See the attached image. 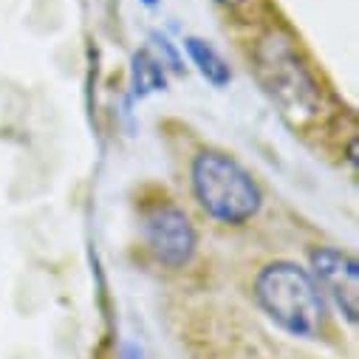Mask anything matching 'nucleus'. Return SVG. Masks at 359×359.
I'll use <instances>...</instances> for the list:
<instances>
[{
    "mask_svg": "<svg viewBox=\"0 0 359 359\" xmlns=\"http://www.w3.org/2000/svg\"><path fill=\"white\" fill-rule=\"evenodd\" d=\"M184 48H187L190 60L198 65V71H201L215 88H224V85L232 79L229 65L224 62V57H221L210 43H204V40H198V37H187V40H184Z\"/></svg>",
    "mask_w": 359,
    "mask_h": 359,
    "instance_id": "423d86ee",
    "label": "nucleus"
},
{
    "mask_svg": "<svg viewBox=\"0 0 359 359\" xmlns=\"http://www.w3.org/2000/svg\"><path fill=\"white\" fill-rule=\"evenodd\" d=\"M218 4H224V6H241V4H246V0H218Z\"/></svg>",
    "mask_w": 359,
    "mask_h": 359,
    "instance_id": "6e6552de",
    "label": "nucleus"
},
{
    "mask_svg": "<svg viewBox=\"0 0 359 359\" xmlns=\"http://www.w3.org/2000/svg\"><path fill=\"white\" fill-rule=\"evenodd\" d=\"M263 311L283 331L294 337H317L323 328L325 306L314 278L294 263H272L257 275L255 283Z\"/></svg>",
    "mask_w": 359,
    "mask_h": 359,
    "instance_id": "f257e3e1",
    "label": "nucleus"
},
{
    "mask_svg": "<svg viewBox=\"0 0 359 359\" xmlns=\"http://www.w3.org/2000/svg\"><path fill=\"white\" fill-rule=\"evenodd\" d=\"M164 62L156 60L147 48L136 51L133 57V68H130V85H133V97H147L158 88H164Z\"/></svg>",
    "mask_w": 359,
    "mask_h": 359,
    "instance_id": "0eeeda50",
    "label": "nucleus"
},
{
    "mask_svg": "<svg viewBox=\"0 0 359 359\" xmlns=\"http://www.w3.org/2000/svg\"><path fill=\"white\" fill-rule=\"evenodd\" d=\"M193 190L201 207L224 224H243L260 210V190L252 175L235 158L215 150L196 156Z\"/></svg>",
    "mask_w": 359,
    "mask_h": 359,
    "instance_id": "7ed1b4c3",
    "label": "nucleus"
},
{
    "mask_svg": "<svg viewBox=\"0 0 359 359\" xmlns=\"http://www.w3.org/2000/svg\"><path fill=\"white\" fill-rule=\"evenodd\" d=\"M144 238L153 255L167 266H184L196 252V232L190 218L175 204H153L144 212Z\"/></svg>",
    "mask_w": 359,
    "mask_h": 359,
    "instance_id": "20e7f679",
    "label": "nucleus"
},
{
    "mask_svg": "<svg viewBox=\"0 0 359 359\" xmlns=\"http://www.w3.org/2000/svg\"><path fill=\"white\" fill-rule=\"evenodd\" d=\"M255 62H257L255 68H257V79L263 85V91L280 105L286 116L303 122L317 114L320 88L286 34L280 32L266 34L255 51Z\"/></svg>",
    "mask_w": 359,
    "mask_h": 359,
    "instance_id": "f03ea898",
    "label": "nucleus"
},
{
    "mask_svg": "<svg viewBox=\"0 0 359 359\" xmlns=\"http://www.w3.org/2000/svg\"><path fill=\"white\" fill-rule=\"evenodd\" d=\"M311 269H314V283L323 289L337 309L345 314L348 323H356L359 317V266L351 255L320 246L311 252Z\"/></svg>",
    "mask_w": 359,
    "mask_h": 359,
    "instance_id": "39448f33",
    "label": "nucleus"
},
{
    "mask_svg": "<svg viewBox=\"0 0 359 359\" xmlns=\"http://www.w3.org/2000/svg\"><path fill=\"white\" fill-rule=\"evenodd\" d=\"M142 4H144V6H156V4H158V0H142Z\"/></svg>",
    "mask_w": 359,
    "mask_h": 359,
    "instance_id": "1a4fd4ad",
    "label": "nucleus"
}]
</instances>
